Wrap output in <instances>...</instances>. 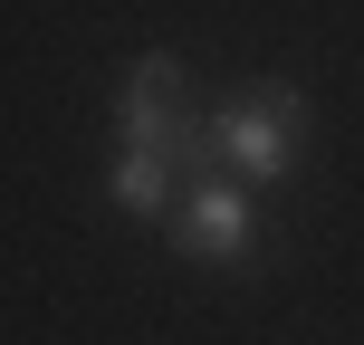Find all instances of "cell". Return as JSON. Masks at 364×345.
<instances>
[{
    "label": "cell",
    "instance_id": "1",
    "mask_svg": "<svg viewBox=\"0 0 364 345\" xmlns=\"http://www.w3.org/2000/svg\"><path fill=\"white\" fill-rule=\"evenodd\" d=\"M201 134H211V164L220 173L288 182L297 173V144H307V96H297V77H259V87H240L220 115H201Z\"/></svg>",
    "mask_w": 364,
    "mask_h": 345
},
{
    "label": "cell",
    "instance_id": "4",
    "mask_svg": "<svg viewBox=\"0 0 364 345\" xmlns=\"http://www.w3.org/2000/svg\"><path fill=\"white\" fill-rule=\"evenodd\" d=\"M106 192H115V211H134V221H173V192H182V173L164 164V154H125V144H115V164H106Z\"/></svg>",
    "mask_w": 364,
    "mask_h": 345
},
{
    "label": "cell",
    "instance_id": "2",
    "mask_svg": "<svg viewBox=\"0 0 364 345\" xmlns=\"http://www.w3.org/2000/svg\"><path fill=\"white\" fill-rule=\"evenodd\" d=\"M192 77H182V58H144V68L125 77V96H115V144L125 154H164L182 173V144H192Z\"/></svg>",
    "mask_w": 364,
    "mask_h": 345
},
{
    "label": "cell",
    "instance_id": "3",
    "mask_svg": "<svg viewBox=\"0 0 364 345\" xmlns=\"http://www.w3.org/2000/svg\"><path fill=\"white\" fill-rule=\"evenodd\" d=\"M173 250H192V259H211V269H240L250 259V182L240 173H192L173 192Z\"/></svg>",
    "mask_w": 364,
    "mask_h": 345
}]
</instances>
